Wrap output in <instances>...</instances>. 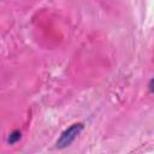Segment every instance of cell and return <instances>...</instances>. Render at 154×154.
I'll return each mask as SVG.
<instances>
[{"label": "cell", "instance_id": "obj_1", "mask_svg": "<svg viewBox=\"0 0 154 154\" xmlns=\"http://www.w3.org/2000/svg\"><path fill=\"white\" fill-rule=\"evenodd\" d=\"M81 129H82V124H75V125H72L66 132L63 134V136L60 137L58 144L61 146V147H64V146H67L69 143H71L75 140L76 135L81 131Z\"/></svg>", "mask_w": 154, "mask_h": 154}, {"label": "cell", "instance_id": "obj_2", "mask_svg": "<svg viewBox=\"0 0 154 154\" xmlns=\"http://www.w3.org/2000/svg\"><path fill=\"white\" fill-rule=\"evenodd\" d=\"M149 89H150V91H154V78L149 83Z\"/></svg>", "mask_w": 154, "mask_h": 154}]
</instances>
